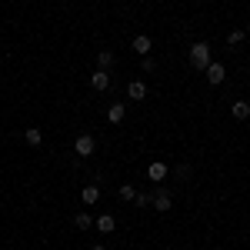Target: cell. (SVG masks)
I'll return each mask as SVG.
<instances>
[{
	"instance_id": "cell-13",
	"label": "cell",
	"mask_w": 250,
	"mask_h": 250,
	"mask_svg": "<svg viewBox=\"0 0 250 250\" xmlns=\"http://www.w3.org/2000/svg\"><path fill=\"white\" fill-rule=\"evenodd\" d=\"M124 117H127V107H124V104H114V107L107 110V120H110V124H120Z\"/></svg>"
},
{
	"instance_id": "cell-18",
	"label": "cell",
	"mask_w": 250,
	"mask_h": 250,
	"mask_svg": "<svg viewBox=\"0 0 250 250\" xmlns=\"http://www.w3.org/2000/svg\"><path fill=\"white\" fill-rule=\"evenodd\" d=\"M134 204H137V207H150V204H154V193H147V190H144V193H137V197H134Z\"/></svg>"
},
{
	"instance_id": "cell-4",
	"label": "cell",
	"mask_w": 250,
	"mask_h": 250,
	"mask_svg": "<svg viewBox=\"0 0 250 250\" xmlns=\"http://www.w3.org/2000/svg\"><path fill=\"white\" fill-rule=\"evenodd\" d=\"M130 47H134L137 54H140V57H150V50H154V40L147 37V34H137L134 37V43H130Z\"/></svg>"
},
{
	"instance_id": "cell-7",
	"label": "cell",
	"mask_w": 250,
	"mask_h": 250,
	"mask_svg": "<svg viewBox=\"0 0 250 250\" xmlns=\"http://www.w3.org/2000/svg\"><path fill=\"white\" fill-rule=\"evenodd\" d=\"M224 77H227L224 63H213V60H210V67H207V80H210L213 87H217V83H224Z\"/></svg>"
},
{
	"instance_id": "cell-21",
	"label": "cell",
	"mask_w": 250,
	"mask_h": 250,
	"mask_svg": "<svg viewBox=\"0 0 250 250\" xmlns=\"http://www.w3.org/2000/svg\"><path fill=\"white\" fill-rule=\"evenodd\" d=\"M90 250H107V247H104V244H94V247H90Z\"/></svg>"
},
{
	"instance_id": "cell-5",
	"label": "cell",
	"mask_w": 250,
	"mask_h": 250,
	"mask_svg": "<svg viewBox=\"0 0 250 250\" xmlns=\"http://www.w3.org/2000/svg\"><path fill=\"white\" fill-rule=\"evenodd\" d=\"M114 67H117V54L114 50H100V54H97V70H107V74H110Z\"/></svg>"
},
{
	"instance_id": "cell-12",
	"label": "cell",
	"mask_w": 250,
	"mask_h": 250,
	"mask_svg": "<svg viewBox=\"0 0 250 250\" xmlns=\"http://www.w3.org/2000/svg\"><path fill=\"white\" fill-rule=\"evenodd\" d=\"M74 227H77V230H90V227H94V217L87 210H80L77 217H74Z\"/></svg>"
},
{
	"instance_id": "cell-19",
	"label": "cell",
	"mask_w": 250,
	"mask_h": 250,
	"mask_svg": "<svg viewBox=\"0 0 250 250\" xmlns=\"http://www.w3.org/2000/svg\"><path fill=\"white\" fill-rule=\"evenodd\" d=\"M190 164H180V167H177V170H173V177H177V180H190Z\"/></svg>"
},
{
	"instance_id": "cell-17",
	"label": "cell",
	"mask_w": 250,
	"mask_h": 250,
	"mask_svg": "<svg viewBox=\"0 0 250 250\" xmlns=\"http://www.w3.org/2000/svg\"><path fill=\"white\" fill-rule=\"evenodd\" d=\"M134 197H137L134 184H124V187H120V200H127V204H134Z\"/></svg>"
},
{
	"instance_id": "cell-22",
	"label": "cell",
	"mask_w": 250,
	"mask_h": 250,
	"mask_svg": "<svg viewBox=\"0 0 250 250\" xmlns=\"http://www.w3.org/2000/svg\"><path fill=\"white\" fill-rule=\"evenodd\" d=\"M213 250H220V247H213Z\"/></svg>"
},
{
	"instance_id": "cell-10",
	"label": "cell",
	"mask_w": 250,
	"mask_h": 250,
	"mask_svg": "<svg viewBox=\"0 0 250 250\" xmlns=\"http://www.w3.org/2000/svg\"><path fill=\"white\" fill-rule=\"evenodd\" d=\"M94 227H97V230H100V233H114L117 220H114V217H110V213H104V217H97V220H94Z\"/></svg>"
},
{
	"instance_id": "cell-11",
	"label": "cell",
	"mask_w": 250,
	"mask_h": 250,
	"mask_svg": "<svg viewBox=\"0 0 250 250\" xmlns=\"http://www.w3.org/2000/svg\"><path fill=\"white\" fill-rule=\"evenodd\" d=\"M230 114H233V120H247L250 117V104L247 100H237V104L230 107Z\"/></svg>"
},
{
	"instance_id": "cell-1",
	"label": "cell",
	"mask_w": 250,
	"mask_h": 250,
	"mask_svg": "<svg viewBox=\"0 0 250 250\" xmlns=\"http://www.w3.org/2000/svg\"><path fill=\"white\" fill-rule=\"evenodd\" d=\"M190 63H193V70H207L210 67V43H193L190 47Z\"/></svg>"
},
{
	"instance_id": "cell-6",
	"label": "cell",
	"mask_w": 250,
	"mask_h": 250,
	"mask_svg": "<svg viewBox=\"0 0 250 250\" xmlns=\"http://www.w3.org/2000/svg\"><path fill=\"white\" fill-rule=\"evenodd\" d=\"M90 87H94L97 94H104V90L110 87V74H107V70H94V74H90Z\"/></svg>"
},
{
	"instance_id": "cell-2",
	"label": "cell",
	"mask_w": 250,
	"mask_h": 250,
	"mask_svg": "<svg viewBox=\"0 0 250 250\" xmlns=\"http://www.w3.org/2000/svg\"><path fill=\"white\" fill-rule=\"evenodd\" d=\"M173 207V200H170V193H167V187H157L154 190V210L157 213H170Z\"/></svg>"
},
{
	"instance_id": "cell-9",
	"label": "cell",
	"mask_w": 250,
	"mask_h": 250,
	"mask_svg": "<svg viewBox=\"0 0 250 250\" xmlns=\"http://www.w3.org/2000/svg\"><path fill=\"white\" fill-rule=\"evenodd\" d=\"M80 200H83L87 207H94L97 200H100V187H97V184H87V187L80 190Z\"/></svg>"
},
{
	"instance_id": "cell-3",
	"label": "cell",
	"mask_w": 250,
	"mask_h": 250,
	"mask_svg": "<svg viewBox=\"0 0 250 250\" xmlns=\"http://www.w3.org/2000/svg\"><path fill=\"white\" fill-rule=\"evenodd\" d=\"M94 147H97V144H94V137H90V134H80L77 140H74V150H77V157H90V154H94Z\"/></svg>"
},
{
	"instance_id": "cell-8",
	"label": "cell",
	"mask_w": 250,
	"mask_h": 250,
	"mask_svg": "<svg viewBox=\"0 0 250 250\" xmlns=\"http://www.w3.org/2000/svg\"><path fill=\"white\" fill-rule=\"evenodd\" d=\"M127 97H130V100H144V97H147V83H144V80H130V83H127Z\"/></svg>"
},
{
	"instance_id": "cell-16",
	"label": "cell",
	"mask_w": 250,
	"mask_h": 250,
	"mask_svg": "<svg viewBox=\"0 0 250 250\" xmlns=\"http://www.w3.org/2000/svg\"><path fill=\"white\" fill-rule=\"evenodd\" d=\"M150 180H164V177H167V167H164V164H150Z\"/></svg>"
},
{
	"instance_id": "cell-20",
	"label": "cell",
	"mask_w": 250,
	"mask_h": 250,
	"mask_svg": "<svg viewBox=\"0 0 250 250\" xmlns=\"http://www.w3.org/2000/svg\"><path fill=\"white\" fill-rule=\"evenodd\" d=\"M140 70H144V74H154V70H157V60L154 57H140Z\"/></svg>"
},
{
	"instance_id": "cell-15",
	"label": "cell",
	"mask_w": 250,
	"mask_h": 250,
	"mask_svg": "<svg viewBox=\"0 0 250 250\" xmlns=\"http://www.w3.org/2000/svg\"><path fill=\"white\" fill-rule=\"evenodd\" d=\"M244 40H247V34H244V30H230V34H227V47H240Z\"/></svg>"
},
{
	"instance_id": "cell-14",
	"label": "cell",
	"mask_w": 250,
	"mask_h": 250,
	"mask_svg": "<svg viewBox=\"0 0 250 250\" xmlns=\"http://www.w3.org/2000/svg\"><path fill=\"white\" fill-rule=\"evenodd\" d=\"M23 140H27L30 147H40V140H43V134H40V127H27V130H23Z\"/></svg>"
}]
</instances>
